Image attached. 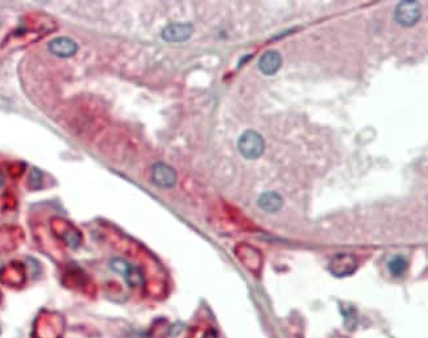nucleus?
Instances as JSON below:
<instances>
[{
  "instance_id": "9",
  "label": "nucleus",
  "mask_w": 428,
  "mask_h": 338,
  "mask_svg": "<svg viewBox=\"0 0 428 338\" xmlns=\"http://www.w3.org/2000/svg\"><path fill=\"white\" fill-rule=\"evenodd\" d=\"M388 267L393 276H402L407 270V261L401 255H397L389 262Z\"/></svg>"
},
{
  "instance_id": "3",
  "label": "nucleus",
  "mask_w": 428,
  "mask_h": 338,
  "mask_svg": "<svg viewBox=\"0 0 428 338\" xmlns=\"http://www.w3.org/2000/svg\"><path fill=\"white\" fill-rule=\"evenodd\" d=\"M358 266L357 258L352 255V254L341 253L337 254L331 259L328 266L329 272L335 276H348L353 274L356 271V268Z\"/></svg>"
},
{
  "instance_id": "1",
  "label": "nucleus",
  "mask_w": 428,
  "mask_h": 338,
  "mask_svg": "<svg viewBox=\"0 0 428 338\" xmlns=\"http://www.w3.org/2000/svg\"><path fill=\"white\" fill-rule=\"evenodd\" d=\"M239 150L247 159H257L265 150V142L261 134L255 130H247L239 138Z\"/></svg>"
},
{
  "instance_id": "2",
  "label": "nucleus",
  "mask_w": 428,
  "mask_h": 338,
  "mask_svg": "<svg viewBox=\"0 0 428 338\" xmlns=\"http://www.w3.org/2000/svg\"><path fill=\"white\" fill-rule=\"evenodd\" d=\"M395 20L403 26H411L419 21L422 9L417 1H402L395 8Z\"/></svg>"
},
{
  "instance_id": "10",
  "label": "nucleus",
  "mask_w": 428,
  "mask_h": 338,
  "mask_svg": "<svg viewBox=\"0 0 428 338\" xmlns=\"http://www.w3.org/2000/svg\"><path fill=\"white\" fill-rule=\"evenodd\" d=\"M127 280V283L130 284L131 287H136V286H143L144 284V276H143V272L139 267L133 266L130 268V271L127 272V275L124 276Z\"/></svg>"
},
{
  "instance_id": "12",
  "label": "nucleus",
  "mask_w": 428,
  "mask_h": 338,
  "mask_svg": "<svg viewBox=\"0 0 428 338\" xmlns=\"http://www.w3.org/2000/svg\"><path fill=\"white\" fill-rule=\"evenodd\" d=\"M344 313V320H345V327L347 329H354V327L357 325V315L352 307H348L347 313Z\"/></svg>"
},
{
  "instance_id": "5",
  "label": "nucleus",
  "mask_w": 428,
  "mask_h": 338,
  "mask_svg": "<svg viewBox=\"0 0 428 338\" xmlns=\"http://www.w3.org/2000/svg\"><path fill=\"white\" fill-rule=\"evenodd\" d=\"M151 179L159 187L170 188L177 182V174L173 167L167 166L166 163H155L151 170Z\"/></svg>"
},
{
  "instance_id": "6",
  "label": "nucleus",
  "mask_w": 428,
  "mask_h": 338,
  "mask_svg": "<svg viewBox=\"0 0 428 338\" xmlns=\"http://www.w3.org/2000/svg\"><path fill=\"white\" fill-rule=\"evenodd\" d=\"M49 52L59 58H70L78 52V44L69 37H57L48 45Z\"/></svg>"
},
{
  "instance_id": "7",
  "label": "nucleus",
  "mask_w": 428,
  "mask_h": 338,
  "mask_svg": "<svg viewBox=\"0 0 428 338\" xmlns=\"http://www.w3.org/2000/svg\"><path fill=\"white\" fill-rule=\"evenodd\" d=\"M282 57L277 50H269L260 58L259 67L262 74L265 75H274L281 69Z\"/></svg>"
},
{
  "instance_id": "8",
  "label": "nucleus",
  "mask_w": 428,
  "mask_h": 338,
  "mask_svg": "<svg viewBox=\"0 0 428 338\" xmlns=\"http://www.w3.org/2000/svg\"><path fill=\"white\" fill-rule=\"evenodd\" d=\"M282 204H284V200H282L281 195H278L277 192H265L259 198L260 208L266 211V212H269V214L280 211L282 208Z\"/></svg>"
},
{
  "instance_id": "11",
  "label": "nucleus",
  "mask_w": 428,
  "mask_h": 338,
  "mask_svg": "<svg viewBox=\"0 0 428 338\" xmlns=\"http://www.w3.org/2000/svg\"><path fill=\"white\" fill-rule=\"evenodd\" d=\"M110 267H111L115 272H118V274H120V275L126 276L127 272L130 271V268L132 267V265L128 263L126 259H122V258H114V259L111 261V263H110Z\"/></svg>"
},
{
  "instance_id": "4",
  "label": "nucleus",
  "mask_w": 428,
  "mask_h": 338,
  "mask_svg": "<svg viewBox=\"0 0 428 338\" xmlns=\"http://www.w3.org/2000/svg\"><path fill=\"white\" fill-rule=\"evenodd\" d=\"M192 30L194 28L188 22H173L163 28L162 38L166 42H183L191 37Z\"/></svg>"
}]
</instances>
